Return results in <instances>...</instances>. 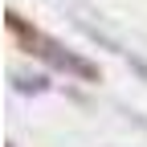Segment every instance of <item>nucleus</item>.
Listing matches in <instances>:
<instances>
[{
    "instance_id": "obj_2",
    "label": "nucleus",
    "mask_w": 147,
    "mask_h": 147,
    "mask_svg": "<svg viewBox=\"0 0 147 147\" xmlns=\"http://www.w3.org/2000/svg\"><path fill=\"white\" fill-rule=\"evenodd\" d=\"M12 90L16 94H49V78L45 74H12Z\"/></svg>"
},
{
    "instance_id": "obj_1",
    "label": "nucleus",
    "mask_w": 147,
    "mask_h": 147,
    "mask_svg": "<svg viewBox=\"0 0 147 147\" xmlns=\"http://www.w3.org/2000/svg\"><path fill=\"white\" fill-rule=\"evenodd\" d=\"M4 29H8V37L29 53L33 61L49 65L53 74H65L69 82H86V86H98V82H102V65H98L94 57H86L82 49H69L61 37L45 33L41 25H33L25 12L8 8V12H4Z\"/></svg>"
}]
</instances>
